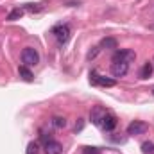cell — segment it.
<instances>
[{
    "label": "cell",
    "instance_id": "cell-18",
    "mask_svg": "<svg viewBox=\"0 0 154 154\" xmlns=\"http://www.w3.org/2000/svg\"><path fill=\"white\" fill-rule=\"evenodd\" d=\"M100 52V47H93V50H90L88 52V59H93V57H97V54Z\"/></svg>",
    "mask_w": 154,
    "mask_h": 154
},
{
    "label": "cell",
    "instance_id": "cell-1",
    "mask_svg": "<svg viewBox=\"0 0 154 154\" xmlns=\"http://www.w3.org/2000/svg\"><path fill=\"white\" fill-rule=\"evenodd\" d=\"M52 34H54V38L57 39L59 45H66L70 36H72V29H70L68 23H59V25H56L52 29Z\"/></svg>",
    "mask_w": 154,
    "mask_h": 154
},
{
    "label": "cell",
    "instance_id": "cell-3",
    "mask_svg": "<svg viewBox=\"0 0 154 154\" xmlns=\"http://www.w3.org/2000/svg\"><path fill=\"white\" fill-rule=\"evenodd\" d=\"M134 59H136V52H134V50H131V48L116 50L115 54H113V57H111V61H113V63H118V61H122V63H133Z\"/></svg>",
    "mask_w": 154,
    "mask_h": 154
},
{
    "label": "cell",
    "instance_id": "cell-11",
    "mask_svg": "<svg viewBox=\"0 0 154 154\" xmlns=\"http://www.w3.org/2000/svg\"><path fill=\"white\" fill-rule=\"evenodd\" d=\"M18 74H20V77H22L23 81H27V82H31V81L34 79V75H32V72H31V70H29V66H25V65L18 68Z\"/></svg>",
    "mask_w": 154,
    "mask_h": 154
},
{
    "label": "cell",
    "instance_id": "cell-10",
    "mask_svg": "<svg viewBox=\"0 0 154 154\" xmlns=\"http://www.w3.org/2000/svg\"><path fill=\"white\" fill-rule=\"evenodd\" d=\"M151 74H152V63H143V66L140 68V74H138V77L140 79H149L151 77Z\"/></svg>",
    "mask_w": 154,
    "mask_h": 154
},
{
    "label": "cell",
    "instance_id": "cell-15",
    "mask_svg": "<svg viewBox=\"0 0 154 154\" xmlns=\"http://www.w3.org/2000/svg\"><path fill=\"white\" fill-rule=\"evenodd\" d=\"M23 9L31 11V13H39V11H43V4H25Z\"/></svg>",
    "mask_w": 154,
    "mask_h": 154
},
{
    "label": "cell",
    "instance_id": "cell-12",
    "mask_svg": "<svg viewBox=\"0 0 154 154\" xmlns=\"http://www.w3.org/2000/svg\"><path fill=\"white\" fill-rule=\"evenodd\" d=\"M23 13H25V9H20V7H16V9H13V11L7 14V20H9V22H14V20L22 18V16H23Z\"/></svg>",
    "mask_w": 154,
    "mask_h": 154
},
{
    "label": "cell",
    "instance_id": "cell-21",
    "mask_svg": "<svg viewBox=\"0 0 154 154\" xmlns=\"http://www.w3.org/2000/svg\"><path fill=\"white\" fill-rule=\"evenodd\" d=\"M149 29H152V31H154V23H152V25H149Z\"/></svg>",
    "mask_w": 154,
    "mask_h": 154
},
{
    "label": "cell",
    "instance_id": "cell-4",
    "mask_svg": "<svg viewBox=\"0 0 154 154\" xmlns=\"http://www.w3.org/2000/svg\"><path fill=\"white\" fill-rule=\"evenodd\" d=\"M147 129H149V125H147L145 122H142V120H134V122H131V124L127 125V134H131V136H138V134L147 133Z\"/></svg>",
    "mask_w": 154,
    "mask_h": 154
},
{
    "label": "cell",
    "instance_id": "cell-6",
    "mask_svg": "<svg viewBox=\"0 0 154 154\" xmlns=\"http://www.w3.org/2000/svg\"><path fill=\"white\" fill-rule=\"evenodd\" d=\"M106 113H108V111H106L102 106H95V108L91 109V113H90V118H91V122H93L95 125H102V120H104Z\"/></svg>",
    "mask_w": 154,
    "mask_h": 154
},
{
    "label": "cell",
    "instance_id": "cell-22",
    "mask_svg": "<svg viewBox=\"0 0 154 154\" xmlns=\"http://www.w3.org/2000/svg\"><path fill=\"white\" fill-rule=\"evenodd\" d=\"M152 93H154V90H152Z\"/></svg>",
    "mask_w": 154,
    "mask_h": 154
},
{
    "label": "cell",
    "instance_id": "cell-2",
    "mask_svg": "<svg viewBox=\"0 0 154 154\" xmlns=\"http://www.w3.org/2000/svg\"><path fill=\"white\" fill-rule=\"evenodd\" d=\"M22 61H23L25 66H36V65L39 63L38 50L32 48V47H25V48L22 50Z\"/></svg>",
    "mask_w": 154,
    "mask_h": 154
},
{
    "label": "cell",
    "instance_id": "cell-8",
    "mask_svg": "<svg viewBox=\"0 0 154 154\" xmlns=\"http://www.w3.org/2000/svg\"><path fill=\"white\" fill-rule=\"evenodd\" d=\"M45 154H61L63 152V145L59 143V142H56V140H48V142H45Z\"/></svg>",
    "mask_w": 154,
    "mask_h": 154
},
{
    "label": "cell",
    "instance_id": "cell-20",
    "mask_svg": "<svg viewBox=\"0 0 154 154\" xmlns=\"http://www.w3.org/2000/svg\"><path fill=\"white\" fill-rule=\"evenodd\" d=\"M84 152L86 154H99V151L95 147H84Z\"/></svg>",
    "mask_w": 154,
    "mask_h": 154
},
{
    "label": "cell",
    "instance_id": "cell-5",
    "mask_svg": "<svg viewBox=\"0 0 154 154\" xmlns=\"http://www.w3.org/2000/svg\"><path fill=\"white\" fill-rule=\"evenodd\" d=\"M90 82H91V84H97V86H108V88H111V86H115L116 84L115 79L99 75L97 72H91V74H90Z\"/></svg>",
    "mask_w": 154,
    "mask_h": 154
},
{
    "label": "cell",
    "instance_id": "cell-13",
    "mask_svg": "<svg viewBox=\"0 0 154 154\" xmlns=\"http://www.w3.org/2000/svg\"><path fill=\"white\" fill-rule=\"evenodd\" d=\"M116 39L115 38H104L100 41V48H116Z\"/></svg>",
    "mask_w": 154,
    "mask_h": 154
},
{
    "label": "cell",
    "instance_id": "cell-7",
    "mask_svg": "<svg viewBox=\"0 0 154 154\" xmlns=\"http://www.w3.org/2000/svg\"><path fill=\"white\" fill-rule=\"evenodd\" d=\"M127 72H129V63H122V61L111 63V74L115 77H124Z\"/></svg>",
    "mask_w": 154,
    "mask_h": 154
},
{
    "label": "cell",
    "instance_id": "cell-17",
    "mask_svg": "<svg viewBox=\"0 0 154 154\" xmlns=\"http://www.w3.org/2000/svg\"><path fill=\"white\" fill-rule=\"evenodd\" d=\"M142 151H143V154H154V143L152 142H143Z\"/></svg>",
    "mask_w": 154,
    "mask_h": 154
},
{
    "label": "cell",
    "instance_id": "cell-9",
    "mask_svg": "<svg viewBox=\"0 0 154 154\" xmlns=\"http://www.w3.org/2000/svg\"><path fill=\"white\" fill-rule=\"evenodd\" d=\"M116 122H118V120H116V116L113 115V113H106L100 127H102L104 131H113V129L116 127Z\"/></svg>",
    "mask_w": 154,
    "mask_h": 154
},
{
    "label": "cell",
    "instance_id": "cell-16",
    "mask_svg": "<svg viewBox=\"0 0 154 154\" xmlns=\"http://www.w3.org/2000/svg\"><path fill=\"white\" fill-rule=\"evenodd\" d=\"M25 154H39L38 142H31V143L27 145V151H25Z\"/></svg>",
    "mask_w": 154,
    "mask_h": 154
},
{
    "label": "cell",
    "instance_id": "cell-19",
    "mask_svg": "<svg viewBox=\"0 0 154 154\" xmlns=\"http://www.w3.org/2000/svg\"><path fill=\"white\" fill-rule=\"evenodd\" d=\"M82 127H84V122H82V118H79V122L75 124V133H81Z\"/></svg>",
    "mask_w": 154,
    "mask_h": 154
},
{
    "label": "cell",
    "instance_id": "cell-14",
    "mask_svg": "<svg viewBox=\"0 0 154 154\" xmlns=\"http://www.w3.org/2000/svg\"><path fill=\"white\" fill-rule=\"evenodd\" d=\"M52 125L56 129H63V127H66V118L65 116H54L52 118Z\"/></svg>",
    "mask_w": 154,
    "mask_h": 154
}]
</instances>
